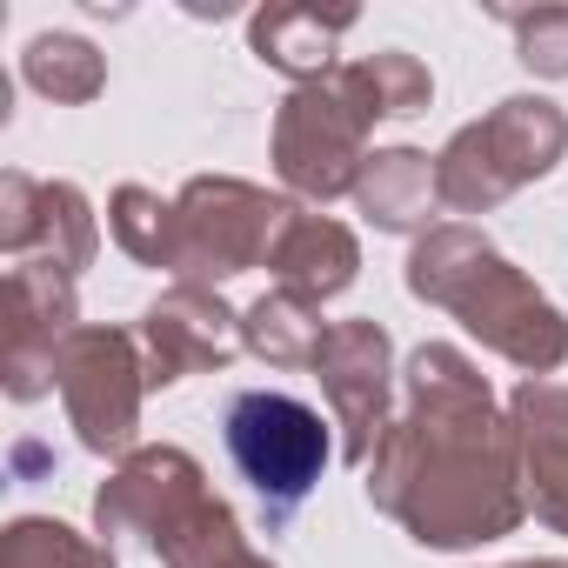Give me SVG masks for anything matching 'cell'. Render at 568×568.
Listing matches in <instances>:
<instances>
[{"mask_svg":"<svg viewBox=\"0 0 568 568\" xmlns=\"http://www.w3.org/2000/svg\"><path fill=\"white\" fill-rule=\"evenodd\" d=\"M221 428H227L234 468L267 501V515H288V508L308 501V488L322 481V462H328V435H322V415L308 402L247 388V395L227 402Z\"/></svg>","mask_w":568,"mask_h":568,"instance_id":"1","label":"cell"},{"mask_svg":"<svg viewBox=\"0 0 568 568\" xmlns=\"http://www.w3.org/2000/svg\"><path fill=\"white\" fill-rule=\"evenodd\" d=\"M28 81L54 101H88L101 88V61L88 41H68V34H41L28 48Z\"/></svg>","mask_w":568,"mask_h":568,"instance_id":"2","label":"cell"},{"mask_svg":"<svg viewBox=\"0 0 568 568\" xmlns=\"http://www.w3.org/2000/svg\"><path fill=\"white\" fill-rule=\"evenodd\" d=\"M362 194H368V207H375L388 227H408L415 207H428V161H422V154H382Z\"/></svg>","mask_w":568,"mask_h":568,"instance_id":"3","label":"cell"},{"mask_svg":"<svg viewBox=\"0 0 568 568\" xmlns=\"http://www.w3.org/2000/svg\"><path fill=\"white\" fill-rule=\"evenodd\" d=\"M335 28H348V14H335V21L274 14V21H261V28H254V48H261V61H281V68H322V61H328V34H335Z\"/></svg>","mask_w":568,"mask_h":568,"instance_id":"4","label":"cell"},{"mask_svg":"<svg viewBox=\"0 0 568 568\" xmlns=\"http://www.w3.org/2000/svg\"><path fill=\"white\" fill-rule=\"evenodd\" d=\"M148 335H154V382H174L181 368H187V348L194 355H227V335L221 328H207V322H181V302H168V308H154L148 315Z\"/></svg>","mask_w":568,"mask_h":568,"instance_id":"5","label":"cell"}]
</instances>
